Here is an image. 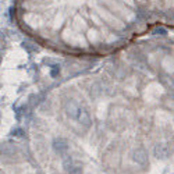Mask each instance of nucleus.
<instances>
[{
  "mask_svg": "<svg viewBox=\"0 0 174 174\" xmlns=\"http://www.w3.org/2000/svg\"><path fill=\"white\" fill-rule=\"evenodd\" d=\"M77 121H78L81 126H84L85 128H89L91 126V123H92V120H91V116H89V113H88L85 109H79V113L78 116H77Z\"/></svg>",
  "mask_w": 174,
  "mask_h": 174,
  "instance_id": "4",
  "label": "nucleus"
},
{
  "mask_svg": "<svg viewBox=\"0 0 174 174\" xmlns=\"http://www.w3.org/2000/svg\"><path fill=\"white\" fill-rule=\"evenodd\" d=\"M64 169H66V171L68 174H81L82 171V167L79 166L78 163H75L74 160H67V162H64Z\"/></svg>",
  "mask_w": 174,
  "mask_h": 174,
  "instance_id": "5",
  "label": "nucleus"
},
{
  "mask_svg": "<svg viewBox=\"0 0 174 174\" xmlns=\"http://www.w3.org/2000/svg\"><path fill=\"white\" fill-rule=\"evenodd\" d=\"M132 160L136 162L138 164H146L148 163V153L143 148H136V149L132 152Z\"/></svg>",
  "mask_w": 174,
  "mask_h": 174,
  "instance_id": "3",
  "label": "nucleus"
},
{
  "mask_svg": "<svg viewBox=\"0 0 174 174\" xmlns=\"http://www.w3.org/2000/svg\"><path fill=\"white\" fill-rule=\"evenodd\" d=\"M13 134L16 135V136H21V135H23V130H20V128H18V130H16Z\"/></svg>",
  "mask_w": 174,
  "mask_h": 174,
  "instance_id": "10",
  "label": "nucleus"
},
{
  "mask_svg": "<svg viewBox=\"0 0 174 174\" xmlns=\"http://www.w3.org/2000/svg\"><path fill=\"white\" fill-rule=\"evenodd\" d=\"M53 149L59 155H66L68 152V142L64 138H55L53 139Z\"/></svg>",
  "mask_w": 174,
  "mask_h": 174,
  "instance_id": "1",
  "label": "nucleus"
},
{
  "mask_svg": "<svg viewBox=\"0 0 174 174\" xmlns=\"http://www.w3.org/2000/svg\"><path fill=\"white\" fill-rule=\"evenodd\" d=\"M153 153L158 159H166L169 156V148L166 143H158L153 149Z\"/></svg>",
  "mask_w": 174,
  "mask_h": 174,
  "instance_id": "6",
  "label": "nucleus"
},
{
  "mask_svg": "<svg viewBox=\"0 0 174 174\" xmlns=\"http://www.w3.org/2000/svg\"><path fill=\"white\" fill-rule=\"evenodd\" d=\"M59 74H60V66L59 64H55L53 67H52V70H50V75L56 78V77H59Z\"/></svg>",
  "mask_w": 174,
  "mask_h": 174,
  "instance_id": "8",
  "label": "nucleus"
},
{
  "mask_svg": "<svg viewBox=\"0 0 174 174\" xmlns=\"http://www.w3.org/2000/svg\"><path fill=\"white\" fill-rule=\"evenodd\" d=\"M153 33L155 35H167V29H164V28H155Z\"/></svg>",
  "mask_w": 174,
  "mask_h": 174,
  "instance_id": "9",
  "label": "nucleus"
},
{
  "mask_svg": "<svg viewBox=\"0 0 174 174\" xmlns=\"http://www.w3.org/2000/svg\"><path fill=\"white\" fill-rule=\"evenodd\" d=\"M23 48H24L27 52H29V53L39 52V48H38L35 43H32L31 40H24V42H23Z\"/></svg>",
  "mask_w": 174,
  "mask_h": 174,
  "instance_id": "7",
  "label": "nucleus"
},
{
  "mask_svg": "<svg viewBox=\"0 0 174 174\" xmlns=\"http://www.w3.org/2000/svg\"><path fill=\"white\" fill-rule=\"evenodd\" d=\"M64 109H66V113H67V116H68L70 119L77 120V116H78L81 106H79L77 102H74V100H68V102L66 103Z\"/></svg>",
  "mask_w": 174,
  "mask_h": 174,
  "instance_id": "2",
  "label": "nucleus"
}]
</instances>
